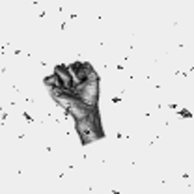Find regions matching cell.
Instances as JSON below:
<instances>
[{
	"label": "cell",
	"instance_id": "1",
	"mask_svg": "<svg viewBox=\"0 0 194 194\" xmlns=\"http://www.w3.org/2000/svg\"><path fill=\"white\" fill-rule=\"evenodd\" d=\"M54 101L66 110L73 121L82 144L103 138L99 116V75L84 62L60 66L45 78Z\"/></svg>",
	"mask_w": 194,
	"mask_h": 194
},
{
	"label": "cell",
	"instance_id": "2",
	"mask_svg": "<svg viewBox=\"0 0 194 194\" xmlns=\"http://www.w3.org/2000/svg\"><path fill=\"white\" fill-rule=\"evenodd\" d=\"M179 116H181L183 120H190V118H192L190 110H187V108H181V110H179Z\"/></svg>",
	"mask_w": 194,
	"mask_h": 194
}]
</instances>
